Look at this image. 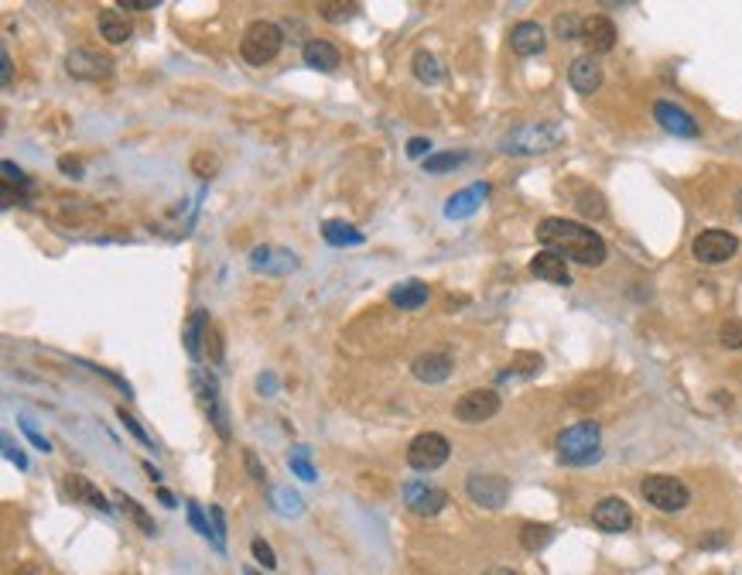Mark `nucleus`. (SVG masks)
<instances>
[{
    "label": "nucleus",
    "instance_id": "1",
    "mask_svg": "<svg viewBox=\"0 0 742 575\" xmlns=\"http://www.w3.org/2000/svg\"><path fill=\"white\" fill-rule=\"evenodd\" d=\"M534 237L544 244V250H554L558 257H565L571 264H582V267L606 264V240L592 226H585V223L547 216V220L537 223Z\"/></svg>",
    "mask_w": 742,
    "mask_h": 575
},
{
    "label": "nucleus",
    "instance_id": "2",
    "mask_svg": "<svg viewBox=\"0 0 742 575\" xmlns=\"http://www.w3.org/2000/svg\"><path fill=\"white\" fill-rule=\"evenodd\" d=\"M602 456V428L595 421H578L558 435V463L592 466Z\"/></svg>",
    "mask_w": 742,
    "mask_h": 575
},
{
    "label": "nucleus",
    "instance_id": "3",
    "mask_svg": "<svg viewBox=\"0 0 742 575\" xmlns=\"http://www.w3.org/2000/svg\"><path fill=\"white\" fill-rule=\"evenodd\" d=\"M561 141H565V134H561L558 124H524V127H517V131H510L503 137L500 151L513 158H534L554 151Z\"/></svg>",
    "mask_w": 742,
    "mask_h": 575
},
{
    "label": "nucleus",
    "instance_id": "4",
    "mask_svg": "<svg viewBox=\"0 0 742 575\" xmlns=\"http://www.w3.org/2000/svg\"><path fill=\"white\" fill-rule=\"evenodd\" d=\"M284 48V31L274 21H254L243 31L240 55L250 66H267L278 59V52Z\"/></svg>",
    "mask_w": 742,
    "mask_h": 575
},
{
    "label": "nucleus",
    "instance_id": "5",
    "mask_svg": "<svg viewBox=\"0 0 742 575\" xmlns=\"http://www.w3.org/2000/svg\"><path fill=\"white\" fill-rule=\"evenodd\" d=\"M640 493H643V500H647L650 507L664 510V514H677V510L688 507V500H691V490L684 487L677 476H664V473L643 476Z\"/></svg>",
    "mask_w": 742,
    "mask_h": 575
},
{
    "label": "nucleus",
    "instance_id": "6",
    "mask_svg": "<svg viewBox=\"0 0 742 575\" xmlns=\"http://www.w3.org/2000/svg\"><path fill=\"white\" fill-rule=\"evenodd\" d=\"M452 456V445L445 435L438 432H421L415 442L407 445V463L415 466L417 473H431V469H441Z\"/></svg>",
    "mask_w": 742,
    "mask_h": 575
},
{
    "label": "nucleus",
    "instance_id": "7",
    "mask_svg": "<svg viewBox=\"0 0 742 575\" xmlns=\"http://www.w3.org/2000/svg\"><path fill=\"white\" fill-rule=\"evenodd\" d=\"M465 490H469L472 504H480L486 510H503L510 500V480L500 473H469Z\"/></svg>",
    "mask_w": 742,
    "mask_h": 575
},
{
    "label": "nucleus",
    "instance_id": "8",
    "mask_svg": "<svg viewBox=\"0 0 742 575\" xmlns=\"http://www.w3.org/2000/svg\"><path fill=\"white\" fill-rule=\"evenodd\" d=\"M404 504L417 517H435L448 504V493L435 483H428V480H407L404 483Z\"/></svg>",
    "mask_w": 742,
    "mask_h": 575
},
{
    "label": "nucleus",
    "instance_id": "9",
    "mask_svg": "<svg viewBox=\"0 0 742 575\" xmlns=\"http://www.w3.org/2000/svg\"><path fill=\"white\" fill-rule=\"evenodd\" d=\"M736 250H739V240L729 230H701L691 244V254L701 264H725Z\"/></svg>",
    "mask_w": 742,
    "mask_h": 575
},
{
    "label": "nucleus",
    "instance_id": "10",
    "mask_svg": "<svg viewBox=\"0 0 742 575\" xmlns=\"http://www.w3.org/2000/svg\"><path fill=\"white\" fill-rule=\"evenodd\" d=\"M66 72L72 79H89V83H100L113 76V59L103 52H93V48H76L66 55Z\"/></svg>",
    "mask_w": 742,
    "mask_h": 575
},
{
    "label": "nucleus",
    "instance_id": "11",
    "mask_svg": "<svg viewBox=\"0 0 742 575\" xmlns=\"http://www.w3.org/2000/svg\"><path fill=\"white\" fill-rule=\"evenodd\" d=\"M500 411V394L489 391V387H476V391H465L459 401H456V418L469 421V425H480V421H489Z\"/></svg>",
    "mask_w": 742,
    "mask_h": 575
},
{
    "label": "nucleus",
    "instance_id": "12",
    "mask_svg": "<svg viewBox=\"0 0 742 575\" xmlns=\"http://www.w3.org/2000/svg\"><path fill=\"white\" fill-rule=\"evenodd\" d=\"M592 524L606 534H619L633 528V507L619 497H602L595 507H592Z\"/></svg>",
    "mask_w": 742,
    "mask_h": 575
},
{
    "label": "nucleus",
    "instance_id": "13",
    "mask_svg": "<svg viewBox=\"0 0 742 575\" xmlns=\"http://www.w3.org/2000/svg\"><path fill=\"white\" fill-rule=\"evenodd\" d=\"M250 267L261 274H291V271H298V254H291L284 247H254Z\"/></svg>",
    "mask_w": 742,
    "mask_h": 575
},
{
    "label": "nucleus",
    "instance_id": "14",
    "mask_svg": "<svg viewBox=\"0 0 742 575\" xmlns=\"http://www.w3.org/2000/svg\"><path fill=\"white\" fill-rule=\"evenodd\" d=\"M196 384H198V391H202V404H206V411H209V421H213L216 435L222 442H230V418H226V404L219 398L216 377L196 374Z\"/></svg>",
    "mask_w": 742,
    "mask_h": 575
},
{
    "label": "nucleus",
    "instance_id": "15",
    "mask_svg": "<svg viewBox=\"0 0 742 575\" xmlns=\"http://www.w3.org/2000/svg\"><path fill=\"white\" fill-rule=\"evenodd\" d=\"M654 117L657 124L667 134H674V137H698V120L688 110H681L677 103H671V100H660L654 107Z\"/></svg>",
    "mask_w": 742,
    "mask_h": 575
},
{
    "label": "nucleus",
    "instance_id": "16",
    "mask_svg": "<svg viewBox=\"0 0 742 575\" xmlns=\"http://www.w3.org/2000/svg\"><path fill=\"white\" fill-rule=\"evenodd\" d=\"M568 83H571V89L575 93H582V96H592L595 89L602 86V66H599V59L595 55H578L571 66H568Z\"/></svg>",
    "mask_w": 742,
    "mask_h": 575
},
{
    "label": "nucleus",
    "instance_id": "17",
    "mask_svg": "<svg viewBox=\"0 0 742 575\" xmlns=\"http://www.w3.org/2000/svg\"><path fill=\"white\" fill-rule=\"evenodd\" d=\"M411 374L421 380V384H445L448 374H452V356L445 350H431V353H421L411 363Z\"/></svg>",
    "mask_w": 742,
    "mask_h": 575
},
{
    "label": "nucleus",
    "instance_id": "18",
    "mask_svg": "<svg viewBox=\"0 0 742 575\" xmlns=\"http://www.w3.org/2000/svg\"><path fill=\"white\" fill-rule=\"evenodd\" d=\"M489 196V182H476V185H469V189H462V192H456V196H448V202H445V216L448 220H465V216H472L476 209H480V202Z\"/></svg>",
    "mask_w": 742,
    "mask_h": 575
},
{
    "label": "nucleus",
    "instance_id": "19",
    "mask_svg": "<svg viewBox=\"0 0 742 575\" xmlns=\"http://www.w3.org/2000/svg\"><path fill=\"white\" fill-rule=\"evenodd\" d=\"M302 59H305V66L315 69V72H335L339 62H343L339 48L328 42V38H308L305 48H302Z\"/></svg>",
    "mask_w": 742,
    "mask_h": 575
},
{
    "label": "nucleus",
    "instance_id": "20",
    "mask_svg": "<svg viewBox=\"0 0 742 575\" xmlns=\"http://www.w3.org/2000/svg\"><path fill=\"white\" fill-rule=\"evenodd\" d=\"M510 48L517 52V55H541L547 48V35L544 28L537 21H520L513 31H510Z\"/></svg>",
    "mask_w": 742,
    "mask_h": 575
},
{
    "label": "nucleus",
    "instance_id": "21",
    "mask_svg": "<svg viewBox=\"0 0 742 575\" xmlns=\"http://www.w3.org/2000/svg\"><path fill=\"white\" fill-rule=\"evenodd\" d=\"M530 274L537 281H551V285H571V271H568V261L558 257L554 250H541L534 261H530Z\"/></svg>",
    "mask_w": 742,
    "mask_h": 575
},
{
    "label": "nucleus",
    "instance_id": "22",
    "mask_svg": "<svg viewBox=\"0 0 742 575\" xmlns=\"http://www.w3.org/2000/svg\"><path fill=\"white\" fill-rule=\"evenodd\" d=\"M582 42L589 45L592 52H609L616 45V24L606 14H589L585 28H582Z\"/></svg>",
    "mask_w": 742,
    "mask_h": 575
},
{
    "label": "nucleus",
    "instance_id": "23",
    "mask_svg": "<svg viewBox=\"0 0 742 575\" xmlns=\"http://www.w3.org/2000/svg\"><path fill=\"white\" fill-rule=\"evenodd\" d=\"M428 298H431V288L424 285V281H417V278H407V281L391 288V302L404 312H415L421 305H428Z\"/></svg>",
    "mask_w": 742,
    "mask_h": 575
},
{
    "label": "nucleus",
    "instance_id": "24",
    "mask_svg": "<svg viewBox=\"0 0 742 575\" xmlns=\"http://www.w3.org/2000/svg\"><path fill=\"white\" fill-rule=\"evenodd\" d=\"M66 490L72 493V500H83V504H89V507H96L100 514H113V507H109V500L100 493V490L89 483L86 476H79V473H69L66 476Z\"/></svg>",
    "mask_w": 742,
    "mask_h": 575
},
{
    "label": "nucleus",
    "instance_id": "25",
    "mask_svg": "<svg viewBox=\"0 0 742 575\" xmlns=\"http://www.w3.org/2000/svg\"><path fill=\"white\" fill-rule=\"evenodd\" d=\"M206 332H209V312L196 309L192 315H189V322H185V350H189V356H192V360H198V356H202V346H206Z\"/></svg>",
    "mask_w": 742,
    "mask_h": 575
},
{
    "label": "nucleus",
    "instance_id": "26",
    "mask_svg": "<svg viewBox=\"0 0 742 575\" xmlns=\"http://www.w3.org/2000/svg\"><path fill=\"white\" fill-rule=\"evenodd\" d=\"M322 237H326L328 247H359L367 237L352 226V223H343V220H326L322 223Z\"/></svg>",
    "mask_w": 742,
    "mask_h": 575
},
{
    "label": "nucleus",
    "instance_id": "27",
    "mask_svg": "<svg viewBox=\"0 0 742 575\" xmlns=\"http://www.w3.org/2000/svg\"><path fill=\"white\" fill-rule=\"evenodd\" d=\"M100 35H103L109 45H124L133 35V28H131V21L120 18L117 11H100Z\"/></svg>",
    "mask_w": 742,
    "mask_h": 575
},
{
    "label": "nucleus",
    "instance_id": "28",
    "mask_svg": "<svg viewBox=\"0 0 742 575\" xmlns=\"http://www.w3.org/2000/svg\"><path fill=\"white\" fill-rule=\"evenodd\" d=\"M270 507L284 517H298V514H305V500L291 487H270Z\"/></svg>",
    "mask_w": 742,
    "mask_h": 575
},
{
    "label": "nucleus",
    "instance_id": "29",
    "mask_svg": "<svg viewBox=\"0 0 742 575\" xmlns=\"http://www.w3.org/2000/svg\"><path fill=\"white\" fill-rule=\"evenodd\" d=\"M411 69H415V76L424 83V86H435V83H441V62H438L431 52H415V59H411Z\"/></svg>",
    "mask_w": 742,
    "mask_h": 575
},
{
    "label": "nucleus",
    "instance_id": "30",
    "mask_svg": "<svg viewBox=\"0 0 742 575\" xmlns=\"http://www.w3.org/2000/svg\"><path fill=\"white\" fill-rule=\"evenodd\" d=\"M465 151H438V155H428L421 165H424V172H431V175H445V172H456L459 165H465Z\"/></svg>",
    "mask_w": 742,
    "mask_h": 575
},
{
    "label": "nucleus",
    "instance_id": "31",
    "mask_svg": "<svg viewBox=\"0 0 742 575\" xmlns=\"http://www.w3.org/2000/svg\"><path fill=\"white\" fill-rule=\"evenodd\" d=\"M287 466H291V473H294L298 480H305V483H315V480H319V473H315V466H311L308 445H294V449L287 452Z\"/></svg>",
    "mask_w": 742,
    "mask_h": 575
},
{
    "label": "nucleus",
    "instance_id": "32",
    "mask_svg": "<svg viewBox=\"0 0 742 575\" xmlns=\"http://www.w3.org/2000/svg\"><path fill=\"white\" fill-rule=\"evenodd\" d=\"M551 538H554L551 524H524L520 528V545H524L527 552H544L547 545H551Z\"/></svg>",
    "mask_w": 742,
    "mask_h": 575
},
{
    "label": "nucleus",
    "instance_id": "33",
    "mask_svg": "<svg viewBox=\"0 0 742 575\" xmlns=\"http://www.w3.org/2000/svg\"><path fill=\"white\" fill-rule=\"evenodd\" d=\"M541 367H544V360L537 353H517L513 356V367L510 370H503V377L517 374V377H537L541 374Z\"/></svg>",
    "mask_w": 742,
    "mask_h": 575
},
{
    "label": "nucleus",
    "instance_id": "34",
    "mask_svg": "<svg viewBox=\"0 0 742 575\" xmlns=\"http://www.w3.org/2000/svg\"><path fill=\"white\" fill-rule=\"evenodd\" d=\"M113 500H117V507H120V510H131V517L137 521V524H141V531L154 534V521L148 517V514H144V507H141L133 497H127V493H117Z\"/></svg>",
    "mask_w": 742,
    "mask_h": 575
},
{
    "label": "nucleus",
    "instance_id": "35",
    "mask_svg": "<svg viewBox=\"0 0 742 575\" xmlns=\"http://www.w3.org/2000/svg\"><path fill=\"white\" fill-rule=\"evenodd\" d=\"M719 343L725 350H742V319H725V322H722Z\"/></svg>",
    "mask_w": 742,
    "mask_h": 575
},
{
    "label": "nucleus",
    "instance_id": "36",
    "mask_svg": "<svg viewBox=\"0 0 742 575\" xmlns=\"http://www.w3.org/2000/svg\"><path fill=\"white\" fill-rule=\"evenodd\" d=\"M582 28H585L582 14H558V21H554L558 38H582Z\"/></svg>",
    "mask_w": 742,
    "mask_h": 575
},
{
    "label": "nucleus",
    "instance_id": "37",
    "mask_svg": "<svg viewBox=\"0 0 742 575\" xmlns=\"http://www.w3.org/2000/svg\"><path fill=\"white\" fill-rule=\"evenodd\" d=\"M578 209L585 213V216H592V220H602L606 216V202H602V196L599 192H592V189H585V192H578Z\"/></svg>",
    "mask_w": 742,
    "mask_h": 575
},
{
    "label": "nucleus",
    "instance_id": "38",
    "mask_svg": "<svg viewBox=\"0 0 742 575\" xmlns=\"http://www.w3.org/2000/svg\"><path fill=\"white\" fill-rule=\"evenodd\" d=\"M117 418L124 421V428H127V432H131L133 439H137V442L144 445V449H154V439L151 435H148V432H144V428H141V421L133 418L131 411H127V408H117Z\"/></svg>",
    "mask_w": 742,
    "mask_h": 575
},
{
    "label": "nucleus",
    "instance_id": "39",
    "mask_svg": "<svg viewBox=\"0 0 742 575\" xmlns=\"http://www.w3.org/2000/svg\"><path fill=\"white\" fill-rule=\"evenodd\" d=\"M209 538L219 552H226V517H222V507H209Z\"/></svg>",
    "mask_w": 742,
    "mask_h": 575
},
{
    "label": "nucleus",
    "instance_id": "40",
    "mask_svg": "<svg viewBox=\"0 0 742 575\" xmlns=\"http://www.w3.org/2000/svg\"><path fill=\"white\" fill-rule=\"evenodd\" d=\"M0 172H4V189H14V185H18L21 192H28V189H31V178L24 175V172L18 168V165H14V161H4V165H0Z\"/></svg>",
    "mask_w": 742,
    "mask_h": 575
},
{
    "label": "nucleus",
    "instance_id": "41",
    "mask_svg": "<svg viewBox=\"0 0 742 575\" xmlns=\"http://www.w3.org/2000/svg\"><path fill=\"white\" fill-rule=\"evenodd\" d=\"M319 14L328 21H346L350 14H359V4H319Z\"/></svg>",
    "mask_w": 742,
    "mask_h": 575
},
{
    "label": "nucleus",
    "instance_id": "42",
    "mask_svg": "<svg viewBox=\"0 0 742 575\" xmlns=\"http://www.w3.org/2000/svg\"><path fill=\"white\" fill-rule=\"evenodd\" d=\"M18 425H21V432H24V435H28V442L35 445L38 452H52V442L44 439V435H42V432H38V428H35V421L28 418V415H18Z\"/></svg>",
    "mask_w": 742,
    "mask_h": 575
},
{
    "label": "nucleus",
    "instance_id": "43",
    "mask_svg": "<svg viewBox=\"0 0 742 575\" xmlns=\"http://www.w3.org/2000/svg\"><path fill=\"white\" fill-rule=\"evenodd\" d=\"M250 552H254V558L261 562L263 569H278V555H274V548L263 541V538H254V545H250Z\"/></svg>",
    "mask_w": 742,
    "mask_h": 575
},
{
    "label": "nucleus",
    "instance_id": "44",
    "mask_svg": "<svg viewBox=\"0 0 742 575\" xmlns=\"http://www.w3.org/2000/svg\"><path fill=\"white\" fill-rule=\"evenodd\" d=\"M189 521H192V528H196L198 534L209 538V531H213V528H209V517H206V510L198 507L196 500H189Z\"/></svg>",
    "mask_w": 742,
    "mask_h": 575
},
{
    "label": "nucleus",
    "instance_id": "45",
    "mask_svg": "<svg viewBox=\"0 0 742 575\" xmlns=\"http://www.w3.org/2000/svg\"><path fill=\"white\" fill-rule=\"evenodd\" d=\"M243 463H246V473H250L257 483H267V473H263V466H261V459H257V452H254V449H246V452H243Z\"/></svg>",
    "mask_w": 742,
    "mask_h": 575
},
{
    "label": "nucleus",
    "instance_id": "46",
    "mask_svg": "<svg viewBox=\"0 0 742 575\" xmlns=\"http://www.w3.org/2000/svg\"><path fill=\"white\" fill-rule=\"evenodd\" d=\"M424 155H431V141H428V137H411V141H407V158L424 161Z\"/></svg>",
    "mask_w": 742,
    "mask_h": 575
},
{
    "label": "nucleus",
    "instance_id": "47",
    "mask_svg": "<svg viewBox=\"0 0 742 575\" xmlns=\"http://www.w3.org/2000/svg\"><path fill=\"white\" fill-rule=\"evenodd\" d=\"M206 346H209V360H213V363H222V336H219V329H213V326L206 332Z\"/></svg>",
    "mask_w": 742,
    "mask_h": 575
},
{
    "label": "nucleus",
    "instance_id": "48",
    "mask_svg": "<svg viewBox=\"0 0 742 575\" xmlns=\"http://www.w3.org/2000/svg\"><path fill=\"white\" fill-rule=\"evenodd\" d=\"M4 452H7V459L18 466V469H28V456H24L21 449H14V442H11V435H4Z\"/></svg>",
    "mask_w": 742,
    "mask_h": 575
},
{
    "label": "nucleus",
    "instance_id": "49",
    "mask_svg": "<svg viewBox=\"0 0 742 575\" xmlns=\"http://www.w3.org/2000/svg\"><path fill=\"white\" fill-rule=\"evenodd\" d=\"M120 7L124 11H154L157 0H120Z\"/></svg>",
    "mask_w": 742,
    "mask_h": 575
},
{
    "label": "nucleus",
    "instance_id": "50",
    "mask_svg": "<svg viewBox=\"0 0 742 575\" xmlns=\"http://www.w3.org/2000/svg\"><path fill=\"white\" fill-rule=\"evenodd\" d=\"M59 168H62L66 175H83V165H79V161H72V158H62V161H59Z\"/></svg>",
    "mask_w": 742,
    "mask_h": 575
},
{
    "label": "nucleus",
    "instance_id": "51",
    "mask_svg": "<svg viewBox=\"0 0 742 575\" xmlns=\"http://www.w3.org/2000/svg\"><path fill=\"white\" fill-rule=\"evenodd\" d=\"M0 69H4V76H0V79H4V86H11V72H14V69H11V55H7V52L0 55Z\"/></svg>",
    "mask_w": 742,
    "mask_h": 575
},
{
    "label": "nucleus",
    "instance_id": "52",
    "mask_svg": "<svg viewBox=\"0 0 742 575\" xmlns=\"http://www.w3.org/2000/svg\"><path fill=\"white\" fill-rule=\"evenodd\" d=\"M274 387H278V384H274V377L270 374H263L261 380H257V391H261V394H274Z\"/></svg>",
    "mask_w": 742,
    "mask_h": 575
},
{
    "label": "nucleus",
    "instance_id": "53",
    "mask_svg": "<svg viewBox=\"0 0 742 575\" xmlns=\"http://www.w3.org/2000/svg\"><path fill=\"white\" fill-rule=\"evenodd\" d=\"M725 545V534H708L705 541H701V548H722Z\"/></svg>",
    "mask_w": 742,
    "mask_h": 575
},
{
    "label": "nucleus",
    "instance_id": "54",
    "mask_svg": "<svg viewBox=\"0 0 742 575\" xmlns=\"http://www.w3.org/2000/svg\"><path fill=\"white\" fill-rule=\"evenodd\" d=\"M157 497H161V504H165V507H175V497H172L168 490H157Z\"/></svg>",
    "mask_w": 742,
    "mask_h": 575
},
{
    "label": "nucleus",
    "instance_id": "55",
    "mask_svg": "<svg viewBox=\"0 0 742 575\" xmlns=\"http://www.w3.org/2000/svg\"><path fill=\"white\" fill-rule=\"evenodd\" d=\"M18 575H42V569H38V565H31V562H28V565H21V572Z\"/></svg>",
    "mask_w": 742,
    "mask_h": 575
},
{
    "label": "nucleus",
    "instance_id": "56",
    "mask_svg": "<svg viewBox=\"0 0 742 575\" xmlns=\"http://www.w3.org/2000/svg\"><path fill=\"white\" fill-rule=\"evenodd\" d=\"M482 575H520V572H513V569H489V572H482Z\"/></svg>",
    "mask_w": 742,
    "mask_h": 575
},
{
    "label": "nucleus",
    "instance_id": "57",
    "mask_svg": "<svg viewBox=\"0 0 742 575\" xmlns=\"http://www.w3.org/2000/svg\"><path fill=\"white\" fill-rule=\"evenodd\" d=\"M736 202H739V213H742V189H739V199H736Z\"/></svg>",
    "mask_w": 742,
    "mask_h": 575
},
{
    "label": "nucleus",
    "instance_id": "58",
    "mask_svg": "<svg viewBox=\"0 0 742 575\" xmlns=\"http://www.w3.org/2000/svg\"><path fill=\"white\" fill-rule=\"evenodd\" d=\"M246 575H257V572H246Z\"/></svg>",
    "mask_w": 742,
    "mask_h": 575
}]
</instances>
